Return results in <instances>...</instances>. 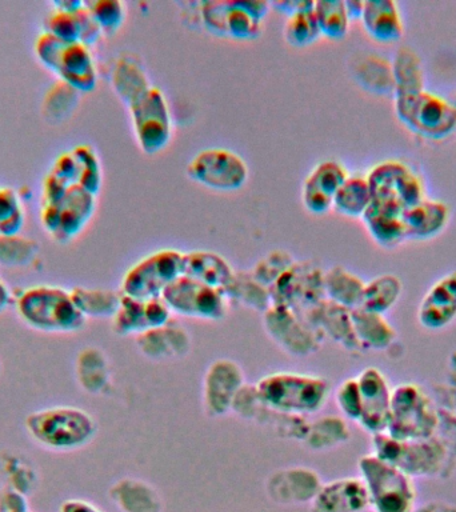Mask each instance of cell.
Returning <instances> with one entry per match:
<instances>
[{
    "label": "cell",
    "instance_id": "cell-38",
    "mask_svg": "<svg viewBox=\"0 0 456 512\" xmlns=\"http://www.w3.org/2000/svg\"><path fill=\"white\" fill-rule=\"evenodd\" d=\"M356 78L367 90L375 94L394 95V75H392L391 62L386 58L374 54L363 56L356 66Z\"/></svg>",
    "mask_w": 456,
    "mask_h": 512
},
{
    "label": "cell",
    "instance_id": "cell-27",
    "mask_svg": "<svg viewBox=\"0 0 456 512\" xmlns=\"http://www.w3.org/2000/svg\"><path fill=\"white\" fill-rule=\"evenodd\" d=\"M351 319L360 351H384L395 343L396 330L386 316L359 307L351 311Z\"/></svg>",
    "mask_w": 456,
    "mask_h": 512
},
{
    "label": "cell",
    "instance_id": "cell-22",
    "mask_svg": "<svg viewBox=\"0 0 456 512\" xmlns=\"http://www.w3.org/2000/svg\"><path fill=\"white\" fill-rule=\"evenodd\" d=\"M322 487L319 476L310 468H287L272 475L267 483L268 494L278 503L312 502Z\"/></svg>",
    "mask_w": 456,
    "mask_h": 512
},
{
    "label": "cell",
    "instance_id": "cell-30",
    "mask_svg": "<svg viewBox=\"0 0 456 512\" xmlns=\"http://www.w3.org/2000/svg\"><path fill=\"white\" fill-rule=\"evenodd\" d=\"M364 287L366 283L342 266H334L324 272V294L332 303L356 310L362 306Z\"/></svg>",
    "mask_w": 456,
    "mask_h": 512
},
{
    "label": "cell",
    "instance_id": "cell-20",
    "mask_svg": "<svg viewBox=\"0 0 456 512\" xmlns=\"http://www.w3.org/2000/svg\"><path fill=\"white\" fill-rule=\"evenodd\" d=\"M347 168L336 160H324L304 180L302 200L311 214L323 215L332 208V200L348 178Z\"/></svg>",
    "mask_w": 456,
    "mask_h": 512
},
{
    "label": "cell",
    "instance_id": "cell-11",
    "mask_svg": "<svg viewBox=\"0 0 456 512\" xmlns=\"http://www.w3.org/2000/svg\"><path fill=\"white\" fill-rule=\"evenodd\" d=\"M162 299L171 314L210 322L223 319L228 307V298L223 291L186 275L175 279L164 290Z\"/></svg>",
    "mask_w": 456,
    "mask_h": 512
},
{
    "label": "cell",
    "instance_id": "cell-6",
    "mask_svg": "<svg viewBox=\"0 0 456 512\" xmlns=\"http://www.w3.org/2000/svg\"><path fill=\"white\" fill-rule=\"evenodd\" d=\"M440 416L430 395L418 383H400L392 388L387 434L402 442H418L436 435Z\"/></svg>",
    "mask_w": 456,
    "mask_h": 512
},
{
    "label": "cell",
    "instance_id": "cell-9",
    "mask_svg": "<svg viewBox=\"0 0 456 512\" xmlns=\"http://www.w3.org/2000/svg\"><path fill=\"white\" fill-rule=\"evenodd\" d=\"M372 203L406 211L424 195V184L410 166L400 160L387 159L371 168L366 176Z\"/></svg>",
    "mask_w": 456,
    "mask_h": 512
},
{
    "label": "cell",
    "instance_id": "cell-2",
    "mask_svg": "<svg viewBox=\"0 0 456 512\" xmlns=\"http://www.w3.org/2000/svg\"><path fill=\"white\" fill-rule=\"evenodd\" d=\"M95 198L96 195L80 184L48 174L44 179L40 212L44 230L58 242H70L94 215Z\"/></svg>",
    "mask_w": 456,
    "mask_h": 512
},
{
    "label": "cell",
    "instance_id": "cell-54",
    "mask_svg": "<svg viewBox=\"0 0 456 512\" xmlns=\"http://www.w3.org/2000/svg\"><path fill=\"white\" fill-rule=\"evenodd\" d=\"M455 104V107H456V94H455V99H454V102H452Z\"/></svg>",
    "mask_w": 456,
    "mask_h": 512
},
{
    "label": "cell",
    "instance_id": "cell-51",
    "mask_svg": "<svg viewBox=\"0 0 456 512\" xmlns=\"http://www.w3.org/2000/svg\"><path fill=\"white\" fill-rule=\"evenodd\" d=\"M60 512H102L96 508L94 504L86 502V500L71 499L66 500L60 507Z\"/></svg>",
    "mask_w": 456,
    "mask_h": 512
},
{
    "label": "cell",
    "instance_id": "cell-17",
    "mask_svg": "<svg viewBox=\"0 0 456 512\" xmlns=\"http://www.w3.org/2000/svg\"><path fill=\"white\" fill-rule=\"evenodd\" d=\"M171 311L162 298L140 300L122 295L112 326L116 334L143 335L171 322Z\"/></svg>",
    "mask_w": 456,
    "mask_h": 512
},
{
    "label": "cell",
    "instance_id": "cell-53",
    "mask_svg": "<svg viewBox=\"0 0 456 512\" xmlns=\"http://www.w3.org/2000/svg\"><path fill=\"white\" fill-rule=\"evenodd\" d=\"M11 302V292L8 290L6 283L0 280V314L8 307Z\"/></svg>",
    "mask_w": 456,
    "mask_h": 512
},
{
    "label": "cell",
    "instance_id": "cell-45",
    "mask_svg": "<svg viewBox=\"0 0 456 512\" xmlns=\"http://www.w3.org/2000/svg\"><path fill=\"white\" fill-rule=\"evenodd\" d=\"M92 18L98 24L100 31L107 35H114L123 26L126 18V8L118 0H98L87 3Z\"/></svg>",
    "mask_w": 456,
    "mask_h": 512
},
{
    "label": "cell",
    "instance_id": "cell-3",
    "mask_svg": "<svg viewBox=\"0 0 456 512\" xmlns=\"http://www.w3.org/2000/svg\"><path fill=\"white\" fill-rule=\"evenodd\" d=\"M15 307L23 323L48 334H71L86 324L71 291L50 284L26 288L16 298Z\"/></svg>",
    "mask_w": 456,
    "mask_h": 512
},
{
    "label": "cell",
    "instance_id": "cell-4",
    "mask_svg": "<svg viewBox=\"0 0 456 512\" xmlns=\"http://www.w3.org/2000/svg\"><path fill=\"white\" fill-rule=\"evenodd\" d=\"M28 435L52 451H75L95 438L96 422L87 411L72 406H54L32 411L24 420Z\"/></svg>",
    "mask_w": 456,
    "mask_h": 512
},
{
    "label": "cell",
    "instance_id": "cell-7",
    "mask_svg": "<svg viewBox=\"0 0 456 512\" xmlns=\"http://www.w3.org/2000/svg\"><path fill=\"white\" fill-rule=\"evenodd\" d=\"M36 55L40 62L76 91H92L96 86V67L90 47L80 42H63L50 32L36 40Z\"/></svg>",
    "mask_w": 456,
    "mask_h": 512
},
{
    "label": "cell",
    "instance_id": "cell-33",
    "mask_svg": "<svg viewBox=\"0 0 456 512\" xmlns=\"http://www.w3.org/2000/svg\"><path fill=\"white\" fill-rule=\"evenodd\" d=\"M110 495L124 512L162 511V499L158 492L150 484L140 480H120L111 488Z\"/></svg>",
    "mask_w": 456,
    "mask_h": 512
},
{
    "label": "cell",
    "instance_id": "cell-16",
    "mask_svg": "<svg viewBox=\"0 0 456 512\" xmlns=\"http://www.w3.org/2000/svg\"><path fill=\"white\" fill-rule=\"evenodd\" d=\"M244 375L239 364L228 359L216 360L207 368L203 382L204 406L208 414L222 416L231 410L242 391Z\"/></svg>",
    "mask_w": 456,
    "mask_h": 512
},
{
    "label": "cell",
    "instance_id": "cell-13",
    "mask_svg": "<svg viewBox=\"0 0 456 512\" xmlns=\"http://www.w3.org/2000/svg\"><path fill=\"white\" fill-rule=\"evenodd\" d=\"M272 304L306 315L326 299L324 272L311 263H294L270 287Z\"/></svg>",
    "mask_w": 456,
    "mask_h": 512
},
{
    "label": "cell",
    "instance_id": "cell-24",
    "mask_svg": "<svg viewBox=\"0 0 456 512\" xmlns=\"http://www.w3.org/2000/svg\"><path fill=\"white\" fill-rule=\"evenodd\" d=\"M235 274L231 264L216 252L196 250L183 255V275L218 288L224 294L234 282Z\"/></svg>",
    "mask_w": 456,
    "mask_h": 512
},
{
    "label": "cell",
    "instance_id": "cell-52",
    "mask_svg": "<svg viewBox=\"0 0 456 512\" xmlns=\"http://www.w3.org/2000/svg\"><path fill=\"white\" fill-rule=\"evenodd\" d=\"M363 4L364 2H359V0H348V2H344V6H346L347 15L350 20L360 19L363 12Z\"/></svg>",
    "mask_w": 456,
    "mask_h": 512
},
{
    "label": "cell",
    "instance_id": "cell-48",
    "mask_svg": "<svg viewBox=\"0 0 456 512\" xmlns=\"http://www.w3.org/2000/svg\"><path fill=\"white\" fill-rule=\"evenodd\" d=\"M228 0H212L202 4V20L207 30L212 34L226 36V27H224V18H226Z\"/></svg>",
    "mask_w": 456,
    "mask_h": 512
},
{
    "label": "cell",
    "instance_id": "cell-5",
    "mask_svg": "<svg viewBox=\"0 0 456 512\" xmlns=\"http://www.w3.org/2000/svg\"><path fill=\"white\" fill-rule=\"evenodd\" d=\"M359 478L370 496L374 512H412L416 506V487L402 468L374 454L359 459Z\"/></svg>",
    "mask_w": 456,
    "mask_h": 512
},
{
    "label": "cell",
    "instance_id": "cell-31",
    "mask_svg": "<svg viewBox=\"0 0 456 512\" xmlns=\"http://www.w3.org/2000/svg\"><path fill=\"white\" fill-rule=\"evenodd\" d=\"M138 346L144 355L152 359L174 358L184 355L188 350V336L183 328L172 326L171 322L166 326L136 336Z\"/></svg>",
    "mask_w": 456,
    "mask_h": 512
},
{
    "label": "cell",
    "instance_id": "cell-44",
    "mask_svg": "<svg viewBox=\"0 0 456 512\" xmlns=\"http://www.w3.org/2000/svg\"><path fill=\"white\" fill-rule=\"evenodd\" d=\"M38 244L23 236H0V264L4 267L27 266L35 258Z\"/></svg>",
    "mask_w": 456,
    "mask_h": 512
},
{
    "label": "cell",
    "instance_id": "cell-47",
    "mask_svg": "<svg viewBox=\"0 0 456 512\" xmlns=\"http://www.w3.org/2000/svg\"><path fill=\"white\" fill-rule=\"evenodd\" d=\"M335 402L344 418L359 422L362 416V396L356 378L343 380L336 388Z\"/></svg>",
    "mask_w": 456,
    "mask_h": 512
},
{
    "label": "cell",
    "instance_id": "cell-43",
    "mask_svg": "<svg viewBox=\"0 0 456 512\" xmlns=\"http://www.w3.org/2000/svg\"><path fill=\"white\" fill-rule=\"evenodd\" d=\"M22 199L14 188L0 187V236L18 235L24 224Z\"/></svg>",
    "mask_w": 456,
    "mask_h": 512
},
{
    "label": "cell",
    "instance_id": "cell-28",
    "mask_svg": "<svg viewBox=\"0 0 456 512\" xmlns=\"http://www.w3.org/2000/svg\"><path fill=\"white\" fill-rule=\"evenodd\" d=\"M270 8V3L260 0H228L224 18L226 36L242 40L258 38L262 20Z\"/></svg>",
    "mask_w": 456,
    "mask_h": 512
},
{
    "label": "cell",
    "instance_id": "cell-15",
    "mask_svg": "<svg viewBox=\"0 0 456 512\" xmlns=\"http://www.w3.org/2000/svg\"><path fill=\"white\" fill-rule=\"evenodd\" d=\"M362 396V416L359 424L371 435L386 432L390 423L392 388L384 372L367 367L355 376Z\"/></svg>",
    "mask_w": 456,
    "mask_h": 512
},
{
    "label": "cell",
    "instance_id": "cell-32",
    "mask_svg": "<svg viewBox=\"0 0 456 512\" xmlns=\"http://www.w3.org/2000/svg\"><path fill=\"white\" fill-rule=\"evenodd\" d=\"M394 75V96L416 94L424 90L426 76L422 59L414 48L399 47L391 62Z\"/></svg>",
    "mask_w": 456,
    "mask_h": 512
},
{
    "label": "cell",
    "instance_id": "cell-41",
    "mask_svg": "<svg viewBox=\"0 0 456 512\" xmlns=\"http://www.w3.org/2000/svg\"><path fill=\"white\" fill-rule=\"evenodd\" d=\"M320 34L328 39H342L350 28L346 6L342 0H319L314 3Z\"/></svg>",
    "mask_w": 456,
    "mask_h": 512
},
{
    "label": "cell",
    "instance_id": "cell-18",
    "mask_svg": "<svg viewBox=\"0 0 456 512\" xmlns=\"http://www.w3.org/2000/svg\"><path fill=\"white\" fill-rule=\"evenodd\" d=\"M303 320L296 312L279 304H272L264 316V323L272 338L295 355L311 354L318 344L315 328Z\"/></svg>",
    "mask_w": 456,
    "mask_h": 512
},
{
    "label": "cell",
    "instance_id": "cell-8",
    "mask_svg": "<svg viewBox=\"0 0 456 512\" xmlns=\"http://www.w3.org/2000/svg\"><path fill=\"white\" fill-rule=\"evenodd\" d=\"M400 122L423 138L444 139L456 130V107L450 100L427 90L394 96Z\"/></svg>",
    "mask_w": 456,
    "mask_h": 512
},
{
    "label": "cell",
    "instance_id": "cell-10",
    "mask_svg": "<svg viewBox=\"0 0 456 512\" xmlns=\"http://www.w3.org/2000/svg\"><path fill=\"white\" fill-rule=\"evenodd\" d=\"M183 255L164 248L144 256L124 275L120 294L140 300L162 298L164 290L183 275Z\"/></svg>",
    "mask_w": 456,
    "mask_h": 512
},
{
    "label": "cell",
    "instance_id": "cell-37",
    "mask_svg": "<svg viewBox=\"0 0 456 512\" xmlns=\"http://www.w3.org/2000/svg\"><path fill=\"white\" fill-rule=\"evenodd\" d=\"M71 295L86 318H114L122 300V294L104 288L75 287Z\"/></svg>",
    "mask_w": 456,
    "mask_h": 512
},
{
    "label": "cell",
    "instance_id": "cell-1",
    "mask_svg": "<svg viewBox=\"0 0 456 512\" xmlns=\"http://www.w3.org/2000/svg\"><path fill=\"white\" fill-rule=\"evenodd\" d=\"M255 391L267 410L302 418L323 410L331 386L322 376L282 371L263 376Z\"/></svg>",
    "mask_w": 456,
    "mask_h": 512
},
{
    "label": "cell",
    "instance_id": "cell-26",
    "mask_svg": "<svg viewBox=\"0 0 456 512\" xmlns=\"http://www.w3.org/2000/svg\"><path fill=\"white\" fill-rule=\"evenodd\" d=\"M448 219H450V208L446 203L424 198L403 212L407 239L435 238L446 228Z\"/></svg>",
    "mask_w": 456,
    "mask_h": 512
},
{
    "label": "cell",
    "instance_id": "cell-25",
    "mask_svg": "<svg viewBox=\"0 0 456 512\" xmlns=\"http://www.w3.org/2000/svg\"><path fill=\"white\" fill-rule=\"evenodd\" d=\"M364 30L380 43H394L403 36L404 22L398 3L392 0H367L360 16Z\"/></svg>",
    "mask_w": 456,
    "mask_h": 512
},
{
    "label": "cell",
    "instance_id": "cell-23",
    "mask_svg": "<svg viewBox=\"0 0 456 512\" xmlns=\"http://www.w3.org/2000/svg\"><path fill=\"white\" fill-rule=\"evenodd\" d=\"M304 316L307 318L306 322L316 331L323 332L348 350L360 351L352 328L351 311L347 308L324 299Z\"/></svg>",
    "mask_w": 456,
    "mask_h": 512
},
{
    "label": "cell",
    "instance_id": "cell-29",
    "mask_svg": "<svg viewBox=\"0 0 456 512\" xmlns=\"http://www.w3.org/2000/svg\"><path fill=\"white\" fill-rule=\"evenodd\" d=\"M403 212L395 208L372 203L362 216L371 238L383 248H395L407 239Z\"/></svg>",
    "mask_w": 456,
    "mask_h": 512
},
{
    "label": "cell",
    "instance_id": "cell-19",
    "mask_svg": "<svg viewBox=\"0 0 456 512\" xmlns=\"http://www.w3.org/2000/svg\"><path fill=\"white\" fill-rule=\"evenodd\" d=\"M416 319L424 330L435 332L456 320V271L440 276L420 300Z\"/></svg>",
    "mask_w": 456,
    "mask_h": 512
},
{
    "label": "cell",
    "instance_id": "cell-36",
    "mask_svg": "<svg viewBox=\"0 0 456 512\" xmlns=\"http://www.w3.org/2000/svg\"><path fill=\"white\" fill-rule=\"evenodd\" d=\"M372 196L364 176H348L332 200V208L340 215L362 218L370 207Z\"/></svg>",
    "mask_w": 456,
    "mask_h": 512
},
{
    "label": "cell",
    "instance_id": "cell-14",
    "mask_svg": "<svg viewBox=\"0 0 456 512\" xmlns=\"http://www.w3.org/2000/svg\"><path fill=\"white\" fill-rule=\"evenodd\" d=\"M186 171L194 182L222 192L239 190L248 179V167L242 156L227 148L198 152Z\"/></svg>",
    "mask_w": 456,
    "mask_h": 512
},
{
    "label": "cell",
    "instance_id": "cell-50",
    "mask_svg": "<svg viewBox=\"0 0 456 512\" xmlns=\"http://www.w3.org/2000/svg\"><path fill=\"white\" fill-rule=\"evenodd\" d=\"M412 512H456V504L444 502V500H430L415 506Z\"/></svg>",
    "mask_w": 456,
    "mask_h": 512
},
{
    "label": "cell",
    "instance_id": "cell-34",
    "mask_svg": "<svg viewBox=\"0 0 456 512\" xmlns=\"http://www.w3.org/2000/svg\"><path fill=\"white\" fill-rule=\"evenodd\" d=\"M112 86L126 106L152 86L142 63L131 55L120 56L112 72Z\"/></svg>",
    "mask_w": 456,
    "mask_h": 512
},
{
    "label": "cell",
    "instance_id": "cell-39",
    "mask_svg": "<svg viewBox=\"0 0 456 512\" xmlns=\"http://www.w3.org/2000/svg\"><path fill=\"white\" fill-rule=\"evenodd\" d=\"M228 300L244 304L255 311L266 312L272 306L271 292L248 272H236L234 282L226 291Z\"/></svg>",
    "mask_w": 456,
    "mask_h": 512
},
{
    "label": "cell",
    "instance_id": "cell-49",
    "mask_svg": "<svg viewBox=\"0 0 456 512\" xmlns=\"http://www.w3.org/2000/svg\"><path fill=\"white\" fill-rule=\"evenodd\" d=\"M0 512H28L26 499L16 491H0Z\"/></svg>",
    "mask_w": 456,
    "mask_h": 512
},
{
    "label": "cell",
    "instance_id": "cell-12",
    "mask_svg": "<svg viewBox=\"0 0 456 512\" xmlns=\"http://www.w3.org/2000/svg\"><path fill=\"white\" fill-rule=\"evenodd\" d=\"M136 140L148 155L158 154L170 142L172 120L163 92L151 86L128 106Z\"/></svg>",
    "mask_w": 456,
    "mask_h": 512
},
{
    "label": "cell",
    "instance_id": "cell-21",
    "mask_svg": "<svg viewBox=\"0 0 456 512\" xmlns=\"http://www.w3.org/2000/svg\"><path fill=\"white\" fill-rule=\"evenodd\" d=\"M370 496L360 478H343L322 484L311 502V512H363Z\"/></svg>",
    "mask_w": 456,
    "mask_h": 512
},
{
    "label": "cell",
    "instance_id": "cell-40",
    "mask_svg": "<svg viewBox=\"0 0 456 512\" xmlns=\"http://www.w3.org/2000/svg\"><path fill=\"white\" fill-rule=\"evenodd\" d=\"M315 2H306L300 10L288 16L284 26V39L294 47H306L316 42L320 34L314 12Z\"/></svg>",
    "mask_w": 456,
    "mask_h": 512
},
{
    "label": "cell",
    "instance_id": "cell-46",
    "mask_svg": "<svg viewBox=\"0 0 456 512\" xmlns=\"http://www.w3.org/2000/svg\"><path fill=\"white\" fill-rule=\"evenodd\" d=\"M294 263V259L291 258L288 252L280 250L274 251L256 264L252 275H254V278L258 280V282L262 283L263 286H266L268 290H270L272 284H274Z\"/></svg>",
    "mask_w": 456,
    "mask_h": 512
},
{
    "label": "cell",
    "instance_id": "cell-42",
    "mask_svg": "<svg viewBox=\"0 0 456 512\" xmlns=\"http://www.w3.org/2000/svg\"><path fill=\"white\" fill-rule=\"evenodd\" d=\"M350 438L351 432L346 420L335 418V416L318 420L308 427L306 434L307 443L319 450H328V448L339 446Z\"/></svg>",
    "mask_w": 456,
    "mask_h": 512
},
{
    "label": "cell",
    "instance_id": "cell-35",
    "mask_svg": "<svg viewBox=\"0 0 456 512\" xmlns=\"http://www.w3.org/2000/svg\"><path fill=\"white\" fill-rule=\"evenodd\" d=\"M403 283L394 274L375 276L364 287L362 308L376 314L386 315L399 302Z\"/></svg>",
    "mask_w": 456,
    "mask_h": 512
}]
</instances>
